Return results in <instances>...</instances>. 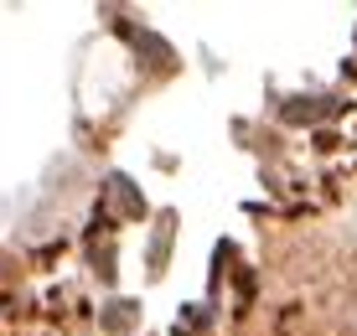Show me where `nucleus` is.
Here are the masks:
<instances>
[{"label":"nucleus","instance_id":"f03ea898","mask_svg":"<svg viewBox=\"0 0 357 336\" xmlns=\"http://www.w3.org/2000/svg\"><path fill=\"white\" fill-rule=\"evenodd\" d=\"M130 36H135V47H140L145 57H155V68H171V47L161 36H151V31H130Z\"/></svg>","mask_w":357,"mask_h":336},{"label":"nucleus","instance_id":"7ed1b4c3","mask_svg":"<svg viewBox=\"0 0 357 336\" xmlns=\"http://www.w3.org/2000/svg\"><path fill=\"white\" fill-rule=\"evenodd\" d=\"M104 326H109V331H130V326H135V300L104 305Z\"/></svg>","mask_w":357,"mask_h":336},{"label":"nucleus","instance_id":"f257e3e1","mask_svg":"<svg viewBox=\"0 0 357 336\" xmlns=\"http://www.w3.org/2000/svg\"><path fill=\"white\" fill-rule=\"evenodd\" d=\"M109 186H114V202L125 207V217H145V202H140V192H135V181H130V176H114Z\"/></svg>","mask_w":357,"mask_h":336},{"label":"nucleus","instance_id":"20e7f679","mask_svg":"<svg viewBox=\"0 0 357 336\" xmlns=\"http://www.w3.org/2000/svg\"><path fill=\"white\" fill-rule=\"evenodd\" d=\"M316 114H321V98H295L285 109V119H316Z\"/></svg>","mask_w":357,"mask_h":336}]
</instances>
